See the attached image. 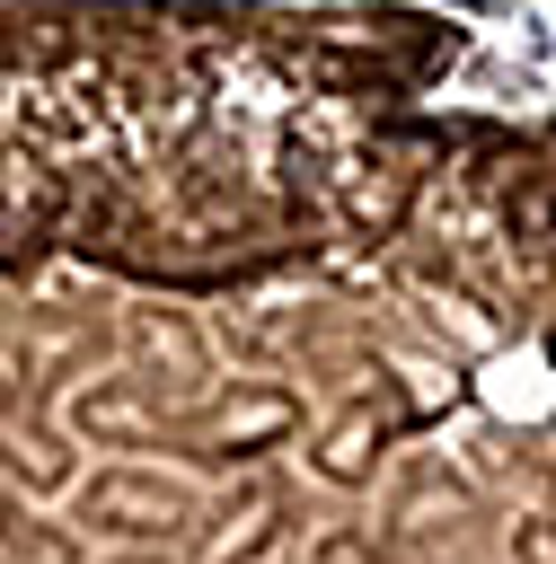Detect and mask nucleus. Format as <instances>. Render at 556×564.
Listing matches in <instances>:
<instances>
[{
	"label": "nucleus",
	"instance_id": "f257e3e1",
	"mask_svg": "<svg viewBox=\"0 0 556 564\" xmlns=\"http://www.w3.org/2000/svg\"><path fill=\"white\" fill-rule=\"evenodd\" d=\"M124 502H88V520H106V529H150V538H168V529H185V502L168 494V485H115Z\"/></svg>",
	"mask_w": 556,
	"mask_h": 564
},
{
	"label": "nucleus",
	"instance_id": "f03ea898",
	"mask_svg": "<svg viewBox=\"0 0 556 564\" xmlns=\"http://www.w3.org/2000/svg\"><path fill=\"white\" fill-rule=\"evenodd\" d=\"M0 449H9V458H18L26 476H62V458H53L44 441H26V432H9V423H0Z\"/></svg>",
	"mask_w": 556,
	"mask_h": 564
}]
</instances>
